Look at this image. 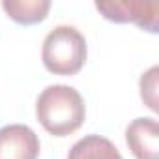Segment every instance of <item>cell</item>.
<instances>
[{"label": "cell", "instance_id": "1", "mask_svg": "<svg viewBox=\"0 0 159 159\" xmlns=\"http://www.w3.org/2000/svg\"><path fill=\"white\" fill-rule=\"evenodd\" d=\"M36 118L54 137H67L84 124L86 105L77 88L51 84L36 99Z\"/></svg>", "mask_w": 159, "mask_h": 159}, {"label": "cell", "instance_id": "2", "mask_svg": "<svg viewBox=\"0 0 159 159\" xmlns=\"http://www.w3.org/2000/svg\"><path fill=\"white\" fill-rule=\"evenodd\" d=\"M88 47L84 36L71 25H58L43 39L41 60L54 75H77L86 64Z\"/></svg>", "mask_w": 159, "mask_h": 159}, {"label": "cell", "instance_id": "3", "mask_svg": "<svg viewBox=\"0 0 159 159\" xmlns=\"http://www.w3.org/2000/svg\"><path fill=\"white\" fill-rule=\"evenodd\" d=\"M96 10L111 23H118V25L133 23L150 34L159 32V4L157 2H139V0L96 2Z\"/></svg>", "mask_w": 159, "mask_h": 159}, {"label": "cell", "instance_id": "4", "mask_svg": "<svg viewBox=\"0 0 159 159\" xmlns=\"http://www.w3.org/2000/svg\"><path fill=\"white\" fill-rule=\"evenodd\" d=\"M39 139L36 131L25 124H10L0 127V159H38Z\"/></svg>", "mask_w": 159, "mask_h": 159}, {"label": "cell", "instance_id": "5", "mask_svg": "<svg viewBox=\"0 0 159 159\" xmlns=\"http://www.w3.org/2000/svg\"><path fill=\"white\" fill-rule=\"evenodd\" d=\"M125 144L135 159H159V124L155 118H135L125 127Z\"/></svg>", "mask_w": 159, "mask_h": 159}, {"label": "cell", "instance_id": "6", "mask_svg": "<svg viewBox=\"0 0 159 159\" xmlns=\"http://www.w3.org/2000/svg\"><path fill=\"white\" fill-rule=\"evenodd\" d=\"M67 159H124V157L107 137L86 135L69 148Z\"/></svg>", "mask_w": 159, "mask_h": 159}, {"label": "cell", "instance_id": "7", "mask_svg": "<svg viewBox=\"0 0 159 159\" xmlns=\"http://www.w3.org/2000/svg\"><path fill=\"white\" fill-rule=\"evenodd\" d=\"M49 0H4L2 10L19 25H36L47 19L51 10Z\"/></svg>", "mask_w": 159, "mask_h": 159}, {"label": "cell", "instance_id": "8", "mask_svg": "<svg viewBox=\"0 0 159 159\" xmlns=\"http://www.w3.org/2000/svg\"><path fill=\"white\" fill-rule=\"evenodd\" d=\"M157 73H159V67L157 66H152L146 73H142L140 81H139L140 99L153 112L159 111V107H157Z\"/></svg>", "mask_w": 159, "mask_h": 159}]
</instances>
